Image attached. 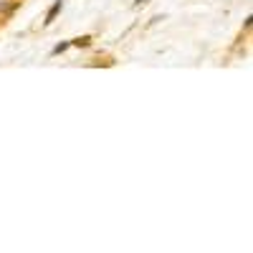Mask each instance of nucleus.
I'll return each mask as SVG.
<instances>
[{"instance_id":"obj_1","label":"nucleus","mask_w":253,"mask_h":253,"mask_svg":"<svg viewBox=\"0 0 253 253\" xmlns=\"http://www.w3.org/2000/svg\"><path fill=\"white\" fill-rule=\"evenodd\" d=\"M61 8H63V0H56V3L51 5V10H48V15H46V20H43L46 26H51V23H53V20H56V15L61 13Z\"/></svg>"},{"instance_id":"obj_2","label":"nucleus","mask_w":253,"mask_h":253,"mask_svg":"<svg viewBox=\"0 0 253 253\" xmlns=\"http://www.w3.org/2000/svg\"><path fill=\"white\" fill-rule=\"evenodd\" d=\"M18 8V3H13V0H0V15H8Z\"/></svg>"},{"instance_id":"obj_3","label":"nucleus","mask_w":253,"mask_h":253,"mask_svg":"<svg viewBox=\"0 0 253 253\" xmlns=\"http://www.w3.org/2000/svg\"><path fill=\"white\" fill-rule=\"evenodd\" d=\"M89 43H91V36H81L74 41V46H89Z\"/></svg>"},{"instance_id":"obj_4","label":"nucleus","mask_w":253,"mask_h":253,"mask_svg":"<svg viewBox=\"0 0 253 253\" xmlns=\"http://www.w3.org/2000/svg\"><path fill=\"white\" fill-rule=\"evenodd\" d=\"M69 48V43H58L56 48H53V53H61V51H66Z\"/></svg>"},{"instance_id":"obj_5","label":"nucleus","mask_w":253,"mask_h":253,"mask_svg":"<svg viewBox=\"0 0 253 253\" xmlns=\"http://www.w3.org/2000/svg\"><path fill=\"white\" fill-rule=\"evenodd\" d=\"M144 3H150V0H137V5H144Z\"/></svg>"}]
</instances>
